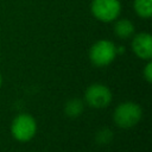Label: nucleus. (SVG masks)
I'll use <instances>...</instances> for the list:
<instances>
[{
    "label": "nucleus",
    "instance_id": "nucleus-1",
    "mask_svg": "<svg viewBox=\"0 0 152 152\" xmlns=\"http://www.w3.org/2000/svg\"><path fill=\"white\" fill-rule=\"evenodd\" d=\"M142 115L141 107L135 102H122L120 103L114 112L113 119L115 124L121 128H131L135 126Z\"/></svg>",
    "mask_w": 152,
    "mask_h": 152
},
{
    "label": "nucleus",
    "instance_id": "nucleus-2",
    "mask_svg": "<svg viewBox=\"0 0 152 152\" xmlns=\"http://www.w3.org/2000/svg\"><path fill=\"white\" fill-rule=\"evenodd\" d=\"M116 46L113 42L107 39L97 40L89 51V58L96 66H106L110 64L116 57Z\"/></svg>",
    "mask_w": 152,
    "mask_h": 152
},
{
    "label": "nucleus",
    "instance_id": "nucleus-3",
    "mask_svg": "<svg viewBox=\"0 0 152 152\" xmlns=\"http://www.w3.org/2000/svg\"><path fill=\"white\" fill-rule=\"evenodd\" d=\"M37 131L36 120L30 114H19L17 115L11 125V132L14 139L18 141H28L31 140Z\"/></svg>",
    "mask_w": 152,
    "mask_h": 152
},
{
    "label": "nucleus",
    "instance_id": "nucleus-4",
    "mask_svg": "<svg viewBox=\"0 0 152 152\" xmlns=\"http://www.w3.org/2000/svg\"><path fill=\"white\" fill-rule=\"evenodd\" d=\"M90 10L96 19L103 23H109L119 17L121 5L119 0H93Z\"/></svg>",
    "mask_w": 152,
    "mask_h": 152
},
{
    "label": "nucleus",
    "instance_id": "nucleus-5",
    "mask_svg": "<svg viewBox=\"0 0 152 152\" xmlns=\"http://www.w3.org/2000/svg\"><path fill=\"white\" fill-rule=\"evenodd\" d=\"M86 102L94 108H104L112 101V93L108 87L101 83L89 86L84 94Z\"/></svg>",
    "mask_w": 152,
    "mask_h": 152
},
{
    "label": "nucleus",
    "instance_id": "nucleus-6",
    "mask_svg": "<svg viewBox=\"0 0 152 152\" xmlns=\"http://www.w3.org/2000/svg\"><path fill=\"white\" fill-rule=\"evenodd\" d=\"M132 50L141 59H150L152 57V37L147 32H141L134 36L132 42Z\"/></svg>",
    "mask_w": 152,
    "mask_h": 152
},
{
    "label": "nucleus",
    "instance_id": "nucleus-7",
    "mask_svg": "<svg viewBox=\"0 0 152 152\" xmlns=\"http://www.w3.org/2000/svg\"><path fill=\"white\" fill-rule=\"evenodd\" d=\"M114 32L119 38L126 39L134 33V25L128 19H120L114 25Z\"/></svg>",
    "mask_w": 152,
    "mask_h": 152
},
{
    "label": "nucleus",
    "instance_id": "nucleus-8",
    "mask_svg": "<svg viewBox=\"0 0 152 152\" xmlns=\"http://www.w3.org/2000/svg\"><path fill=\"white\" fill-rule=\"evenodd\" d=\"M83 108H84V104L80 99H71L65 103L64 112L70 118H77L82 114Z\"/></svg>",
    "mask_w": 152,
    "mask_h": 152
},
{
    "label": "nucleus",
    "instance_id": "nucleus-9",
    "mask_svg": "<svg viewBox=\"0 0 152 152\" xmlns=\"http://www.w3.org/2000/svg\"><path fill=\"white\" fill-rule=\"evenodd\" d=\"M134 10L141 18H150L152 15V0H134Z\"/></svg>",
    "mask_w": 152,
    "mask_h": 152
},
{
    "label": "nucleus",
    "instance_id": "nucleus-10",
    "mask_svg": "<svg viewBox=\"0 0 152 152\" xmlns=\"http://www.w3.org/2000/svg\"><path fill=\"white\" fill-rule=\"evenodd\" d=\"M113 139V132L109 128H102L96 134V140L99 144H108Z\"/></svg>",
    "mask_w": 152,
    "mask_h": 152
},
{
    "label": "nucleus",
    "instance_id": "nucleus-11",
    "mask_svg": "<svg viewBox=\"0 0 152 152\" xmlns=\"http://www.w3.org/2000/svg\"><path fill=\"white\" fill-rule=\"evenodd\" d=\"M142 74H144L145 80H146L148 83H151V82H152V63H151V62H148V63L146 64V66H145Z\"/></svg>",
    "mask_w": 152,
    "mask_h": 152
},
{
    "label": "nucleus",
    "instance_id": "nucleus-12",
    "mask_svg": "<svg viewBox=\"0 0 152 152\" xmlns=\"http://www.w3.org/2000/svg\"><path fill=\"white\" fill-rule=\"evenodd\" d=\"M1 83H2V78H1V75H0V87H1Z\"/></svg>",
    "mask_w": 152,
    "mask_h": 152
}]
</instances>
